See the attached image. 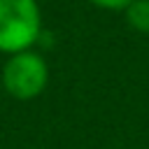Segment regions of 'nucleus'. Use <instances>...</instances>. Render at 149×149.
<instances>
[{
	"label": "nucleus",
	"instance_id": "2",
	"mask_svg": "<svg viewBox=\"0 0 149 149\" xmlns=\"http://www.w3.org/2000/svg\"><path fill=\"white\" fill-rule=\"evenodd\" d=\"M0 84L5 93L12 95L14 100H33L42 95L49 84V65L44 56L33 49L12 54L2 65Z\"/></svg>",
	"mask_w": 149,
	"mask_h": 149
},
{
	"label": "nucleus",
	"instance_id": "3",
	"mask_svg": "<svg viewBox=\"0 0 149 149\" xmlns=\"http://www.w3.org/2000/svg\"><path fill=\"white\" fill-rule=\"evenodd\" d=\"M123 19L133 33L149 35V0H133L123 9Z\"/></svg>",
	"mask_w": 149,
	"mask_h": 149
},
{
	"label": "nucleus",
	"instance_id": "4",
	"mask_svg": "<svg viewBox=\"0 0 149 149\" xmlns=\"http://www.w3.org/2000/svg\"><path fill=\"white\" fill-rule=\"evenodd\" d=\"M93 7H98V9H107V12H121L123 14V9L133 2V0H88Z\"/></svg>",
	"mask_w": 149,
	"mask_h": 149
},
{
	"label": "nucleus",
	"instance_id": "1",
	"mask_svg": "<svg viewBox=\"0 0 149 149\" xmlns=\"http://www.w3.org/2000/svg\"><path fill=\"white\" fill-rule=\"evenodd\" d=\"M42 35V9L37 0H0V54L28 51Z\"/></svg>",
	"mask_w": 149,
	"mask_h": 149
}]
</instances>
